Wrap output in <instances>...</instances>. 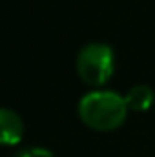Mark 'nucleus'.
Returning <instances> with one entry per match:
<instances>
[{"mask_svg": "<svg viewBox=\"0 0 155 157\" xmlns=\"http://www.w3.org/2000/svg\"><path fill=\"white\" fill-rule=\"evenodd\" d=\"M75 66L78 77L84 84L100 88L113 75L115 70L113 49L104 42H89L80 48Z\"/></svg>", "mask_w": 155, "mask_h": 157, "instance_id": "2", "label": "nucleus"}, {"mask_svg": "<svg viewBox=\"0 0 155 157\" xmlns=\"http://www.w3.org/2000/svg\"><path fill=\"white\" fill-rule=\"evenodd\" d=\"M24 137V122L15 110H0V139L4 146H15Z\"/></svg>", "mask_w": 155, "mask_h": 157, "instance_id": "3", "label": "nucleus"}, {"mask_svg": "<svg viewBox=\"0 0 155 157\" xmlns=\"http://www.w3.org/2000/svg\"><path fill=\"white\" fill-rule=\"evenodd\" d=\"M80 121L95 132H113L122 126L128 117L124 95L112 90H91L80 97L77 106Z\"/></svg>", "mask_w": 155, "mask_h": 157, "instance_id": "1", "label": "nucleus"}, {"mask_svg": "<svg viewBox=\"0 0 155 157\" xmlns=\"http://www.w3.org/2000/svg\"><path fill=\"white\" fill-rule=\"evenodd\" d=\"M124 99L131 112H146L153 104L155 93L148 84H135L126 91Z\"/></svg>", "mask_w": 155, "mask_h": 157, "instance_id": "4", "label": "nucleus"}, {"mask_svg": "<svg viewBox=\"0 0 155 157\" xmlns=\"http://www.w3.org/2000/svg\"><path fill=\"white\" fill-rule=\"evenodd\" d=\"M13 157H55L49 150L46 148H40V146H33V148H26V150H20L18 154H15Z\"/></svg>", "mask_w": 155, "mask_h": 157, "instance_id": "5", "label": "nucleus"}]
</instances>
